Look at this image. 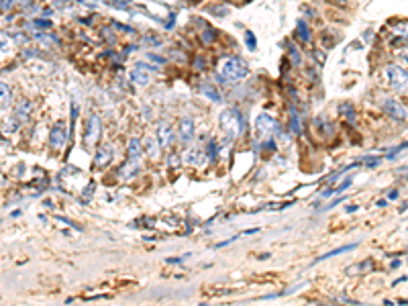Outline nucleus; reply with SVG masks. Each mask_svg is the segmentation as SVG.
<instances>
[{
    "label": "nucleus",
    "instance_id": "nucleus-27",
    "mask_svg": "<svg viewBox=\"0 0 408 306\" xmlns=\"http://www.w3.org/2000/svg\"><path fill=\"white\" fill-rule=\"evenodd\" d=\"M245 41H247V47H249L251 51L257 47V39H255V35L251 33V31H247V33H245Z\"/></svg>",
    "mask_w": 408,
    "mask_h": 306
},
{
    "label": "nucleus",
    "instance_id": "nucleus-11",
    "mask_svg": "<svg viewBox=\"0 0 408 306\" xmlns=\"http://www.w3.org/2000/svg\"><path fill=\"white\" fill-rule=\"evenodd\" d=\"M110 160H112V145H102L98 149V153H96V160H94V164H96L98 168H104V166L110 164Z\"/></svg>",
    "mask_w": 408,
    "mask_h": 306
},
{
    "label": "nucleus",
    "instance_id": "nucleus-28",
    "mask_svg": "<svg viewBox=\"0 0 408 306\" xmlns=\"http://www.w3.org/2000/svg\"><path fill=\"white\" fill-rule=\"evenodd\" d=\"M288 49H290V57H292V64H294V66H300V55H298V49H296V47H292V45H290Z\"/></svg>",
    "mask_w": 408,
    "mask_h": 306
},
{
    "label": "nucleus",
    "instance_id": "nucleus-13",
    "mask_svg": "<svg viewBox=\"0 0 408 306\" xmlns=\"http://www.w3.org/2000/svg\"><path fill=\"white\" fill-rule=\"evenodd\" d=\"M29 116H31V102H27V100L19 102L17 108H15V118L25 122V120H29Z\"/></svg>",
    "mask_w": 408,
    "mask_h": 306
},
{
    "label": "nucleus",
    "instance_id": "nucleus-14",
    "mask_svg": "<svg viewBox=\"0 0 408 306\" xmlns=\"http://www.w3.org/2000/svg\"><path fill=\"white\" fill-rule=\"evenodd\" d=\"M131 80L137 84V86H147L149 84V74L143 70V66H139V68H135L133 72H131Z\"/></svg>",
    "mask_w": 408,
    "mask_h": 306
},
{
    "label": "nucleus",
    "instance_id": "nucleus-25",
    "mask_svg": "<svg viewBox=\"0 0 408 306\" xmlns=\"http://www.w3.org/2000/svg\"><path fill=\"white\" fill-rule=\"evenodd\" d=\"M396 33L402 37V39H408V21H402V23H398L396 27H392Z\"/></svg>",
    "mask_w": 408,
    "mask_h": 306
},
{
    "label": "nucleus",
    "instance_id": "nucleus-15",
    "mask_svg": "<svg viewBox=\"0 0 408 306\" xmlns=\"http://www.w3.org/2000/svg\"><path fill=\"white\" fill-rule=\"evenodd\" d=\"M11 100H13V94H11L9 84L0 82V108H9V106H11Z\"/></svg>",
    "mask_w": 408,
    "mask_h": 306
},
{
    "label": "nucleus",
    "instance_id": "nucleus-7",
    "mask_svg": "<svg viewBox=\"0 0 408 306\" xmlns=\"http://www.w3.org/2000/svg\"><path fill=\"white\" fill-rule=\"evenodd\" d=\"M382 108H384V112H388V114L394 116L396 120H406V118H408V112H406L404 104H400L398 100H384Z\"/></svg>",
    "mask_w": 408,
    "mask_h": 306
},
{
    "label": "nucleus",
    "instance_id": "nucleus-9",
    "mask_svg": "<svg viewBox=\"0 0 408 306\" xmlns=\"http://www.w3.org/2000/svg\"><path fill=\"white\" fill-rule=\"evenodd\" d=\"M158 141L162 147H170L174 143V131H172V125L170 122H160V127H158Z\"/></svg>",
    "mask_w": 408,
    "mask_h": 306
},
{
    "label": "nucleus",
    "instance_id": "nucleus-3",
    "mask_svg": "<svg viewBox=\"0 0 408 306\" xmlns=\"http://www.w3.org/2000/svg\"><path fill=\"white\" fill-rule=\"evenodd\" d=\"M386 78H388L394 92L408 94V72L406 70H402L400 66H388L386 68Z\"/></svg>",
    "mask_w": 408,
    "mask_h": 306
},
{
    "label": "nucleus",
    "instance_id": "nucleus-1",
    "mask_svg": "<svg viewBox=\"0 0 408 306\" xmlns=\"http://www.w3.org/2000/svg\"><path fill=\"white\" fill-rule=\"evenodd\" d=\"M218 122H221V129L231 137H239L243 133V125H245V118L237 108H225L218 116Z\"/></svg>",
    "mask_w": 408,
    "mask_h": 306
},
{
    "label": "nucleus",
    "instance_id": "nucleus-31",
    "mask_svg": "<svg viewBox=\"0 0 408 306\" xmlns=\"http://www.w3.org/2000/svg\"><path fill=\"white\" fill-rule=\"evenodd\" d=\"M194 68H196L198 72H202V70L206 68V61H204L202 57H196V61H194Z\"/></svg>",
    "mask_w": 408,
    "mask_h": 306
},
{
    "label": "nucleus",
    "instance_id": "nucleus-2",
    "mask_svg": "<svg viewBox=\"0 0 408 306\" xmlns=\"http://www.w3.org/2000/svg\"><path fill=\"white\" fill-rule=\"evenodd\" d=\"M223 80L227 82H241L249 76V64L243 57H229L223 64Z\"/></svg>",
    "mask_w": 408,
    "mask_h": 306
},
{
    "label": "nucleus",
    "instance_id": "nucleus-29",
    "mask_svg": "<svg viewBox=\"0 0 408 306\" xmlns=\"http://www.w3.org/2000/svg\"><path fill=\"white\" fill-rule=\"evenodd\" d=\"M351 182H353V178H347V180H345V182L341 184L339 188H335V194H341V192H343L345 188H349V186H351Z\"/></svg>",
    "mask_w": 408,
    "mask_h": 306
},
{
    "label": "nucleus",
    "instance_id": "nucleus-17",
    "mask_svg": "<svg viewBox=\"0 0 408 306\" xmlns=\"http://www.w3.org/2000/svg\"><path fill=\"white\" fill-rule=\"evenodd\" d=\"M200 41H202L204 45H212V43L216 41V31H214L212 27H208L206 23H204V27H202V33H200Z\"/></svg>",
    "mask_w": 408,
    "mask_h": 306
},
{
    "label": "nucleus",
    "instance_id": "nucleus-10",
    "mask_svg": "<svg viewBox=\"0 0 408 306\" xmlns=\"http://www.w3.org/2000/svg\"><path fill=\"white\" fill-rule=\"evenodd\" d=\"M137 174H139V162L127 160V162H124V164L118 168V178H120V180H131V178H135Z\"/></svg>",
    "mask_w": 408,
    "mask_h": 306
},
{
    "label": "nucleus",
    "instance_id": "nucleus-26",
    "mask_svg": "<svg viewBox=\"0 0 408 306\" xmlns=\"http://www.w3.org/2000/svg\"><path fill=\"white\" fill-rule=\"evenodd\" d=\"M11 43H13V39H11L9 35L0 33V51H3V53H7V51L11 49Z\"/></svg>",
    "mask_w": 408,
    "mask_h": 306
},
{
    "label": "nucleus",
    "instance_id": "nucleus-21",
    "mask_svg": "<svg viewBox=\"0 0 408 306\" xmlns=\"http://www.w3.org/2000/svg\"><path fill=\"white\" fill-rule=\"evenodd\" d=\"M290 131L294 133V135H300V120H298V114H296V110L292 108L290 110Z\"/></svg>",
    "mask_w": 408,
    "mask_h": 306
},
{
    "label": "nucleus",
    "instance_id": "nucleus-24",
    "mask_svg": "<svg viewBox=\"0 0 408 306\" xmlns=\"http://www.w3.org/2000/svg\"><path fill=\"white\" fill-rule=\"evenodd\" d=\"M351 249H355V245H345V247H339V249H335V251H331V253H327V255H321V257H319V261L329 259V257L339 255V253H345V251H351Z\"/></svg>",
    "mask_w": 408,
    "mask_h": 306
},
{
    "label": "nucleus",
    "instance_id": "nucleus-4",
    "mask_svg": "<svg viewBox=\"0 0 408 306\" xmlns=\"http://www.w3.org/2000/svg\"><path fill=\"white\" fill-rule=\"evenodd\" d=\"M100 133H102V120L98 114H90L88 120H86V135H84V141L88 147L96 145L98 139H100Z\"/></svg>",
    "mask_w": 408,
    "mask_h": 306
},
{
    "label": "nucleus",
    "instance_id": "nucleus-22",
    "mask_svg": "<svg viewBox=\"0 0 408 306\" xmlns=\"http://www.w3.org/2000/svg\"><path fill=\"white\" fill-rule=\"evenodd\" d=\"M202 156H206V153H200V151H196V149H192V151H188L186 156H184V164H196L198 162V158H202Z\"/></svg>",
    "mask_w": 408,
    "mask_h": 306
},
{
    "label": "nucleus",
    "instance_id": "nucleus-16",
    "mask_svg": "<svg viewBox=\"0 0 408 306\" xmlns=\"http://www.w3.org/2000/svg\"><path fill=\"white\" fill-rule=\"evenodd\" d=\"M296 37H298L302 43H310V39H312L310 27H308L304 21H300V23H298V27H296Z\"/></svg>",
    "mask_w": 408,
    "mask_h": 306
},
{
    "label": "nucleus",
    "instance_id": "nucleus-33",
    "mask_svg": "<svg viewBox=\"0 0 408 306\" xmlns=\"http://www.w3.org/2000/svg\"><path fill=\"white\" fill-rule=\"evenodd\" d=\"M176 158H178V156H170V166H178V164H180Z\"/></svg>",
    "mask_w": 408,
    "mask_h": 306
},
{
    "label": "nucleus",
    "instance_id": "nucleus-6",
    "mask_svg": "<svg viewBox=\"0 0 408 306\" xmlns=\"http://www.w3.org/2000/svg\"><path fill=\"white\" fill-rule=\"evenodd\" d=\"M66 141H68V133H66L64 122H57V125L51 129V133H49V145L53 149H61L66 145Z\"/></svg>",
    "mask_w": 408,
    "mask_h": 306
},
{
    "label": "nucleus",
    "instance_id": "nucleus-30",
    "mask_svg": "<svg viewBox=\"0 0 408 306\" xmlns=\"http://www.w3.org/2000/svg\"><path fill=\"white\" fill-rule=\"evenodd\" d=\"M15 0H0V11H11Z\"/></svg>",
    "mask_w": 408,
    "mask_h": 306
},
{
    "label": "nucleus",
    "instance_id": "nucleus-32",
    "mask_svg": "<svg viewBox=\"0 0 408 306\" xmlns=\"http://www.w3.org/2000/svg\"><path fill=\"white\" fill-rule=\"evenodd\" d=\"M35 25H37V27H41V29H49V27H51V21H45V19H37V21H35Z\"/></svg>",
    "mask_w": 408,
    "mask_h": 306
},
{
    "label": "nucleus",
    "instance_id": "nucleus-23",
    "mask_svg": "<svg viewBox=\"0 0 408 306\" xmlns=\"http://www.w3.org/2000/svg\"><path fill=\"white\" fill-rule=\"evenodd\" d=\"M206 158H210L212 162L218 158V143L216 141H208V145H206Z\"/></svg>",
    "mask_w": 408,
    "mask_h": 306
},
{
    "label": "nucleus",
    "instance_id": "nucleus-5",
    "mask_svg": "<svg viewBox=\"0 0 408 306\" xmlns=\"http://www.w3.org/2000/svg\"><path fill=\"white\" fill-rule=\"evenodd\" d=\"M255 129H257L259 135H265V137H274V135L280 133L278 120H276L274 116H269L267 112H263V114H259V116L255 118Z\"/></svg>",
    "mask_w": 408,
    "mask_h": 306
},
{
    "label": "nucleus",
    "instance_id": "nucleus-18",
    "mask_svg": "<svg viewBox=\"0 0 408 306\" xmlns=\"http://www.w3.org/2000/svg\"><path fill=\"white\" fill-rule=\"evenodd\" d=\"M145 151H147V156H149L151 160H155V158L160 156V145L155 143L153 137H147V139H145Z\"/></svg>",
    "mask_w": 408,
    "mask_h": 306
},
{
    "label": "nucleus",
    "instance_id": "nucleus-19",
    "mask_svg": "<svg viewBox=\"0 0 408 306\" xmlns=\"http://www.w3.org/2000/svg\"><path fill=\"white\" fill-rule=\"evenodd\" d=\"M339 112H341L345 118H347V120L351 122V125L355 122V110H353V104H349V102H343V104H341V108H339Z\"/></svg>",
    "mask_w": 408,
    "mask_h": 306
},
{
    "label": "nucleus",
    "instance_id": "nucleus-12",
    "mask_svg": "<svg viewBox=\"0 0 408 306\" xmlns=\"http://www.w3.org/2000/svg\"><path fill=\"white\" fill-rule=\"evenodd\" d=\"M127 160H131V162H139L141 160V156H143V147H141V141L137 139V137H133L131 141H129V147H127Z\"/></svg>",
    "mask_w": 408,
    "mask_h": 306
},
{
    "label": "nucleus",
    "instance_id": "nucleus-8",
    "mask_svg": "<svg viewBox=\"0 0 408 306\" xmlns=\"http://www.w3.org/2000/svg\"><path fill=\"white\" fill-rule=\"evenodd\" d=\"M178 137L182 143H190L194 137V120L192 118H182L178 125Z\"/></svg>",
    "mask_w": 408,
    "mask_h": 306
},
{
    "label": "nucleus",
    "instance_id": "nucleus-20",
    "mask_svg": "<svg viewBox=\"0 0 408 306\" xmlns=\"http://www.w3.org/2000/svg\"><path fill=\"white\" fill-rule=\"evenodd\" d=\"M202 94H204L206 98H210L212 102H221V94H218L216 88L210 86V84H204V86H202Z\"/></svg>",
    "mask_w": 408,
    "mask_h": 306
}]
</instances>
